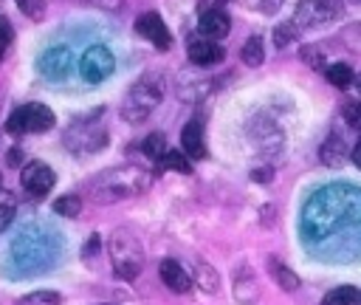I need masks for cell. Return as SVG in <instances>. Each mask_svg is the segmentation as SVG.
Listing matches in <instances>:
<instances>
[{
    "label": "cell",
    "mask_w": 361,
    "mask_h": 305,
    "mask_svg": "<svg viewBox=\"0 0 361 305\" xmlns=\"http://www.w3.org/2000/svg\"><path fill=\"white\" fill-rule=\"evenodd\" d=\"M147 186H149V172L135 164H124V167L99 172L87 184V198L93 203H116L121 198H133V195L144 192Z\"/></svg>",
    "instance_id": "6da1fadb"
},
{
    "label": "cell",
    "mask_w": 361,
    "mask_h": 305,
    "mask_svg": "<svg viewBox=\"0 0 361 305\" xmlns=\"http://www.w3.org/2000/svg\"><path fill=\"white\" fill-rule=\"evenodd\" d=\"M166 93V82H164V73H155V71H147L141 73V79L127 90L124 102H121V116L133 124L149 119V113L161 104Z\"/></svg>",
    "instance_id": "7a4b0ae2"
},
{
    "label": "cell",
    "mask_w": 361,
    "mask_h": 305,
    "mask_svg": "<svg viewBox=\"0 0 361 305\" xmlns=\"http://www.w3.org/2000/svg\"><path fill=\"white\" fill-rule=\"evenodd\" d=\"M110 265L116 277L121 280H135L144 268V246L138 237L127 229H116L110 234Z\"/></svg>",
    "instance_id": "3957f363"
},
{
    "label": "cell",
    "mask_w": 361,
    "mask_h": 305,
    "mask_svg": "<svg viewBox=\"0 0 361 305\" xmlns=\"http://www.w3.org/2000/svg\"><path fill=\"white\" fill-rule=\"evenodd\" d=\"M54 110L45 107L42 102H28V104H20L17 110L8 113L6 119V130L11 136H23V133H45L54 127Z\"/></svg>",
    "instance_id": "277c9868"
},
{
    "label": "cell",
    "mask_w": 361,
    "mask_h": 305,
    "mask_svg": "<svg viewBox=\"0 0 361 305\" xmlns=\"http://www.w3.org/2000/svg\"><path fill=\"white\" fill-rule=\"evenodd\" d=\"M107 144V130L96 119H79L65 130V147L76 155L99 152Z\"/></svg>",
    "instance_id": "5b68a950"
},
{
    "label": "cell",
    "mask_w": 361,
    "mask_h": 305,
    "mask_svg": "<svg viewBox=\"0 0 361 305\" xmlns=\"http://www.w3.org/2000/svg\"><path fill=\"white\" fill-rule=\"evenodd\" d=\"M341 14H344V0H299L290 23L299 28H316L338 20Z\"/></svg>",
    "instance_id": "8992f818"
},
{
    "label": "cell",
    "mask_w": 361,
    "mask_h": 305,
    "mask_svg": "<svg viewBox=\"0 0 361 305\" xmlns=\"http://www.w3.org/2000/svg\"><path fill=\"white\" fill-rule=\"evenodd\" d=\"M113 68H116V59H113L110 48H104V45H90V48L79 56V73H82V79L90 82V85L104 82V79L113 73Z\"/></svg>",
    "instance_id": "52a82bcc"
},
{
    "label": "cell",
    "mask_w": 361,
    "mask_h": 305,
    "mask_svg": "<svg viewBox=\"0 0 361 305\" xmlns=\"http://www.w3.org/2000/svg\"><path fill=\"white\" fill-rule=\"evenodd\" d=\"M54 181H56L54 169L48 164H42V161H28L23 167V172H20V184H23L28 198H45L51 192Z\"/></svg>",
    "instance_id": "ba28073f"
},
{
    "label": "cell",
    "mask_w": 361,
    "mask_h": 305,
    "mask_svg": "<svg viewBox=\"0 0 361 305\" xmlns=\"http://www.w3.org/2000/svg\"><path fill=\"white\" fill-rule=\"evenodd\" d=\"M135 31L147 40V42H152L158 51H166L169 45H172V37H169V28L164 25V20L155 14V11H147V14H141L138 20H135Z\"/></svg>",
    "instance_id": "9c48e42d"
},
{
    "label": "cell",
    "mask_w": 361,
    "mask_h": 305,
    "mask_svg": "<svg viewBox=\"0 0 361 305\" xmlns=\"http://www.w3.org/2000/svg\"><path fill=\"white\" fill-rule=\"evenodd\" d=\"M197 31H200L203 40L217 42V40L228 37V31H231V20H228V14H226L223 8H206V11H200Z\"/></svg>",
    "instance_id": "30bf717a"
},
{
    "label": "cell",
    "mask_w": 361,
    "mask_h": 305,
    "mask_svg": "<svg viewBox=\"0 0 361 305\" xmlns=\"http://www.w3.org/2000/svg\"><path fill=\"white\" fill-rule=\"evenodd\" d=\"M189 59H192V65H197V68H209V65H217V62H223V56H226V51L217 45V42H212V40H192L189 42Z\"/></svg>",
    "instance_id": "8fae6325"
},
{
    "label": "cell",
    "mask_w": 361,
    "mask_h": 305,
    "mask_svg": "<svg viewBox=\"0 0 361 305\" xmlns=\"http://www.w3.org/2000/svg\"><path fill=\"white\" fill-rule=\"evenodd\" d=\"M158 274H161V282H164L169 291H175V294H186L189 285H192V277L186 274V268H183L178 260H161Z\"/></svg>",
    "instance_id": "7c38bea8"
},
{
    "label": "cell",
    "mask_w": 361,
    "mask_h": 305,
    "mask_svg": "<svg viewBox=\"0 0 361 305\" xmlns=\"http://www.w3.org/2000/svg\"><path fill=\"white\" fill-rule=\"evenodd\" d=\"M180 150L189 161H197L206 155V144H203V124L197 119H192L183 130H180Z\"/></svg>",
    "instance_id": "4fadbf2b"
},
{
    "label": "cell",
    "mask_w": 361,
    "mask_h": 305,
    "mask_svg": "<svg viewBox=\"0 0 361 305\" xmlns=\"http://www.w3.org/2000/svg\"><path fill=\"white\" fill-rule=\"evenodd\" d=\"M71 62H73V56H71V48H65V45L48 48V51L39 56V68H42V73H48V76H62V73H68V71H71Z\"/></svg>",
    "instance_id": "5bb4252c"
},
{
    "label": "cell",
    "mask_w": 361,
    "mask_h": 305,
    "mask_svg": "<svg viewBox=\"0 0 361 305\" xmlns=\"http://www.w3.org/2000/svg\"><path fill=\"white\" fill-rule=\"evenodd\" d=\"M268 271H271V277L279 282V288L282 291H296L299 288V277H296V271H290L285 263H279V260H268Z\"/></svg>",
    "instance_id": "9a60e30c"
},
{
    "label": "cell",
    "mask_w": 361,
    "mask_h": 305,
    "mask_svg": "<svg viewBox=\"0 0 361 305\" xmlns=\"http://www.w3.org/2000/svg\"><path fill=\"white\" fill-rule=\"evenodd\" d=\"M322 305H361V291L353 285H338L324 294Z\"/></svg>",
    "instance_id": "2e32d148"
},
{
    "label": "cell",
    "mask_w": 361,
    "mask_h": 305,
    "mask_svg": "<svg viewBox=\"0 0 361 305\" xmlns=\"http://www.w3.org/2000/svg\"><path fill=\"white\" fill-rule=\"evenodd\" d=\"M319 155H322V161H324L327 167H338V164H341V158L347 155V147H344L341 136H330V138L322 144Z\"/></svg>",
    "instance_id": "e0dca14e"
},
{
    "label": "cell",
    "mask_w": 361,
    "mask_h": 305,
    "mask_svg": "<svg viewBox=\"0 0 361 305\" xmlns=\"http://www.w3.org/2000/svg\"><path fill=\"white\" fill-rule=\"evenodd\" d=\"M240 59H243L248 68L262 65V59H265V45H262V40H259V37H248V40L243 42V48H240Z\"/></svg>",
    "instance_id": "ac0fdd59"
},
{
    "label": "cell",
    "mask_w": 361,
    "mask_h": 305,
    "mask_svg": "<svg viewBox=\"0 0 361 305\" xmlns=\"http://www.w3.org/2000/svg\"><path fill=\"white\" fill-rule=\"evenodd\" d=\"M324 73H327V82L336 85V88H350L355 82V73L347 62H333V65L324 68Z\"/></svg>",
    "instance_id": "d6986e66"
},
{
    "label": "cell",
    "mask_w": 361,
    "mask_h": 305,
    "mask_svg": "<svg viewBox=\"0 0 361 305\" xmlns=\"http://www.w3.org/2000/svg\"><path fill=\"white\" fill-rule=\"evenodd\" d=\"M169 150H166V136L164 133H149L147 138H144V155L147 158H152V161H164V155H166Z\"/></svg>",
    "instance_id": "ffe728a7"
},
{
    "label": "cell",
    "mask_w": 361,
    "mask_h": 305,
    "mask_svg": "<svg viewBox=\"0 0 361 305\" xmlns=\"http://www.w3.org/2000/svg\"><path fill=\"white\" fill-rule=\"evenodd\" d=\"M195 280H197V285H200L206 294H214V291L220 288V277H217V271H214L209 263H200V265H197Z\"/></svg>",
    "instance_id": "44dd1931"
},
{
    "label": "cell",
    "mask_w": 361,
    "mask_h": 305,
    "mask_svg": "<svg viewBox=\"0 0 361 305\" xmlns=\"http://www.w3.org/2000/svg\"><path fill=\"white\" fill-rule=\"evenodd\" d=\"M54 212L62 217H76L82 212V198L79 195H62L54 201Z\"/></svg>",
    "instance_id": "7402d4cb"
},
{
    "label": "cell",
    "mask_w": 361,
    "mask_h": 305,
    "mask_svg": "<svg viewBox=\"0 0 361 305\" xmlns=\"http://www.w3.org/2000/svg\"><path fill=\"white\" fill-rule=\"evenodd\" d=\"M62 297L56 291H31L25 297H20L14 305H59Z\"/></svg>",
    "instance_id": "603a6c76"
},
{
    "label": "cell",
    "mask_w": 361,
    "mask_h": 305,
    "mask_svg": "<svg viewBox=\"0 0 361 305\" xmlns=\"http://www.w3.org/2000/svg\"><path fill=\"white\" fill-rule=\"evenodd\" d=\"M14 212H17V201L8 189H0V232L14 220Z\"/></svg>",
    "instance_id": "cb8c5ba5"
},
{
    "label": "cell",
    "mask_w": 361,
    "mask_h": 305,
    "mask_svg": "<svg viewBox=\"0 0 361 305\" xmlns=\"http://www.w3.org/2000/svg\"><path fill=\"white\" fill-rule=\"evenodd\" d=\"M299 56L305 59V65H307V68H316V71H322V68H327V62H324V51H322V48H313V45H305V48L299 51Z\"/></svg>",
    "instance_id": "d4e9b609"
},
{
    "label": "cell",
    "mask_w": 361,
    "mask_h": 305,
    "mask_svg": "<svg viewBox=\"0 0 361 305\" xmlns=\"http://www.w3.org/2000/svg\"><path fill=\"white\" fill-rule=\"evenodd\" d=\"M164 167H169V169H175V172H192V164H189V158L183 155V152H178V150H169L166 155H164V161H161Z\"/></svg>",
    "instance_id": "484cf974"
},
{
    "label": "cell",
    "mask_w": 361,
    "mask_h": 305,
    "mask_svg": "<svg viewBox=\"0 0 361 305\" xmlns=\"http://www.w3.org/2000/svg\"><path fill=\"white\" fill-rule=\"evenodd\" d=\"M14 3L28 20H42L45 17V0H14Z\"/></svg>",
    "instance_id": "4316f807"
},
{
    "label": "cell",
    "mask_w": 361,
    "mask_h": 305,
    "mask_svg": "<svg viewBox=\"0 0 361 305\" xmlns=\"http://www.w3.org/2000/svg\"><path fill=\"white\" fill-rule=\"evenodd\" d=\"M341 42L353 51V54H361V23H353L341 31Z\"/></svg>",
    "instance_id": "83f0119b"
},
{
    "label": "cell",
    "mask_w": 361,
    "mask_h": 305,
    "mask_svg": "<svg viewBox=\"0 0 361 305\" xmlns=\"http://www.w3.org/2000/svg\"><path fill=\"white\" fill-rule=\"evenodd\" d=\"M341 116H344V121H347L353 130H361V99H350V102L344 104Z\"/></svg>",
    "instance_id": "f1b7e54d"
},
{
    "label": "cell",
    "mask_w": 361,
    "mask_h": 305,
    "mask_svg": "<svg viewBox=\"0 0 361 305\" xmlns=\"http://www.w3.org/2000/svg\"><path fill=\"white\" fill-rule=\"evenodd\" d=\"M293 37H296V25L293 23H279L274 28V45L276 48H285L288 42H293Z\"/></svg>",
    "instance_id": "f546056e"
},
{
    "label": "cell",
    "mask_w": 361,
    "mask_h": 305,
    "mask_svg": "<svg viewBox=\"0 0 361 305\" xmlns=\"http://www.w3.org/2000/svg\"><path fill=\"white\" fill-rule=\"evenodd\" d=\"M11 23L0 14V62H3V56H6V51H8V45H11Z\"/></svg>",
    "instance_id": "4dcf8cb0"
},
{
    "label": "cell",
    "mask_w": 361,
    "mask_h": 305,
    "mask_svg": "<svg viewBox=\"0 0 361 305\" xmlns=\"http://www.w3.org/2000/svg\"><path fill=\"white\" fill-rule=\"evenodd\" d=\"M350 158H353V164L361 169V138H358V141H355V147L350 150Z\"/></svg>",
    "instance_id": "1f68e13d"
},
{
    "label": "cell",
    "mask_w": 361,
    "mask_h": 305,
    "mask_svg": "<svg viewBox=\"0 0 361 305\" xmlns=\"http://www.w3.org/2000/svg\"><path fill=\"white\" fill-rule=\"evenodd\" d=\"M245 3H248V6H254V8H268V6L274 8V3H276V0H245Z\"/></svg>",
    "instance_id": "d6a6232c"
},
{
    "label": "cell",
    "mask_w": 361,
    "mask_h": 305,
    "mask_svg": "<svg viewBox=\"0 0 361 305\" xmlns=\"http://www.w3.org/2000/svg\"><path fill=\"white\" fill-rule=\"evenodd\" d=\"M6 161H8L11 167H17V161H20V150H8V155H6Z\"/></svg>",
    "instance_id": "836d02e7"
},
{
    "label": "cell",
    "mask_w": 361,
    "mask_h": 305,
    "mask_svg": "<svg viewBox=\"0 0 361 305\" xmlns=\"http://www.w3.org/2000/svg\"><path fill=\"white\" fill-rule=\"evenodd\" d=\"M96 249H99V237H90V243H87V246H85V254H87V257H90V254H93V251H96Z\"/></svg>",
    "instance_id": "e575fe53"
},
{
    "label": "cell",
    "mask_w": 361,
    "mask_h": 305,
    "mask_svg": "<svg viewBox=\"0 0 361 305\" xmlns=\"http://www.w3.org/2000/svg\"><path fill=\"white\" fill-rule=\"evenodd\" d=\"M271 175H274L271 169H262V172H254V178H257V181H268Z\"/></svg>",
    "instance_id": "d590c367"
},
{
    "label": "cell",
    "mask_w": 361,
    "mask_h": 305,
    "mask_svg": "<svg viewBox=\"0 0 361 305\" xmlns=\"http://www.w3.org/2000/svg\"><path fill=\"white\" fill-rule=\"evenodd\" d=\"M0 181H3V178H0ZM0 189H3V186H0Z\"/></svg>",
    "instance_id": "8d00e7d4"
}]
</instances>
